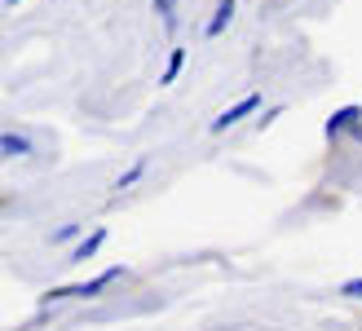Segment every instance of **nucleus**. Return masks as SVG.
<instances>
[{"instance_id": "0eeeda50", "label": "nucleus", "mask_w": 362, "mask_h": 331, "mask_svg": "<svg viewBox=\"0 0 362 331\" xmlns=\"http://www.w3.org/2000/svg\"><path fill=\"white\" fill-rule=\"evenodd\" d=\"M181 66H186V49H173V53H168V71H164V80H159V84L168 88V84L181 76Z\"/></svg>"}, {"instance_id": "39448f33", "label": "nucleus", "mask_w": 362, "mask_h": 331, "mask_svg": "<svg viewBox=\"0 0 362 331\" xmlns=\"http://www.w3.org/2000/svg\"><path fill=\"white\" fill-rule=\"evenodd\" d=\"M146 168H151V159H133L129 168H124V173L115 177V190H129L133 181H141V173H146Z\"/></svg>"}, {"instance_id": "f03ea898", "label": "nucleus", "mask_w": 362, "mask_h": 331, "mask_svg": "<svg viewBox=\"0 0 362 331\" xmlns=\"http://www.w3.org/2000/svg\"><path fill=\"white\" fill-rule=\"evenodd\" d=\"M252 110H261V93H247L243 102H234L226 115H216V120H212V133H226V128H234L239 120H247Z\"/></svg>"}, {"instance_id": "f257e3e1", "label": "nucleus", "mask_w": 362, "mask_h": 331, "mask_svg": "<svg viewBox=\"0 0 362 331\" xmlns=\"http://www.w3.org/2000/svg\"><path fill=\"white\" fill-rule=\"evenodd\" d=\"M115 279H124V269L115 265V269H106V274H98L93 283H76V287H58V291H49V301H62V296H98V291L106 287V283H115Z\"/></svg>"}, {"instance_id": "423d86ee", "label": "nucleus", "mask_w": 362, "mask_h": 331, "mask_svg": "<svg viewBox=\"0 0 362 331\" xmlns=\"http://www.w3.org/2000/svg\"><path fill=\"white\" fill-rule=\"evenodd\" d=\"M102 243H106V230H88V238H84V243L76 248V261H88V256H93Z\"/></svg>"}, {"instance_id": "6e6552de", "label": "nucleus", "mask_w": 362, "mask_h": 331, "mask_svg": "<svg viewBox=\"0 0 362 331\" xmlns=\"http://www.w3.org/2000/svg\"><path fill=\"white\" fill-rule=\"evenodd\" d=\"M358 115H362L358 106H345V110H340V115H336V120L327 124V137H336V133H340V124H349V120H358Z\"/></svg>"}, {"instance_id": "20e7f679", "label": "nucleus", "mask_w": 362, "mask_h": 331, "mask_svg": "<svg viewBox=\"0 0 362 331\" xmlns=\"http://www.w3.org/2000/svg\"><path fill=\"white\" fill-rule=\"evenodd\" d=\"M230 18H234V0H221V5H216V13L208 18V27H204V35H221V31L230 27Z\"/></svg>"}, {"instance_id": "9b49d317", "label": "nucleus", "mask_w": 362, "mask_h": 331, "mask_svg": "<svg viewBox=\"0 0 362 331\" xmlns=\"http://www.w3.org/2000/svg\"><path fill=\"white\" fill-rule=\"evenodd\" d=\"M155 9H159V13H164L168 23H173V0H155Z\"/></svg>"}, {"instance_id": "7ed1b4c3", "label": "nucleus", "mask_w": 362, "mask_h": 331, "mask_svg": "<svg viewBox=\"0 0 362 331\" xmlns=\"http://www.w3.org/2000/svg\"><path fill=\"white\" fill-rule=\"evenodd\" d=\"M0 155H31V137L27 133H0Z\"/></svg>"}, {"instance_id": "1a4fd4ad", "label": "nucleus", "mask_w": 362, "mask_h": 331, "mask_svg": "<svg viewBox=\"0 0 362 331\" xmlns=\"http://www.w3.org/2000/svg\"><path fill=\"white\" fill-rule=\"evenodd\" d=\"M80 234V226H62L58 234H53V243H71V238H76Z\"/></svg>"}, {"instance_id": "f8f14e48", "label": "nucleus", "mask_w": 362, "mask_h": 331, "mask_svg": "<svg viewBox=\"0 0 362 331\" xmlns=\"http://www.w3.org/2000/svg\"><path fill=\"white\" fill-rule=\"evenodd\" d=\"M9 5H23V0H9Z\"/></svg>"}, {"instance_id": "9d476101", "label": "nucleus", "mask_w": 362, "mask_h": 331, "mask_svg": "<svg viewBox=\"0 0 362 331\" xmlns=\"http://www.w3.org/2000/svg\"><path fill=\"white\" fill-rule=\"evenodd\" d=\"M340 291H345V296H358V301H362V279H349Z\"/></svg>"}]
</instances>
